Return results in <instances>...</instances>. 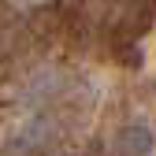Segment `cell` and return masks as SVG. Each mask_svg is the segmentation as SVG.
Segmentation results:
<instances>
[{
    "label": "cell",
    "instance_id": "obj_3",
    "mask_svg": "<svg viewBox=\"0 0 156 156\" xmlns=\"http://www.w3.org/2000/svg\"><path fill=\"white\" fill-rule=\"evenodd\" d=\"M30 4H41V0H30Z\"/></svg>",
    "mask_w": 156,
    "mask_h": 156
},
{
    "label": "cell",
    "instance_id": "obj_2",
    "mask_svg": "<svg viewBox=\"0 0 156 156\" xmlns=\"http://www.w3.org/2000/svg\"><path fill=\"white\" fill-rule=\"evenodd\" d=\"M152 149H156V138L141 123L119 126L112 134V141H108V156H152Z\"/></svg>",
    "mask_w": 156,
    "mask_h": 156
},
{
    "label": "cell",
    "instance_id": "obj_1",
    "mask_svg": "<svg viewBox=\"0 0 156 156\" xmlns=\"http://www.w3.org/2000/svg\"><path fill=\"white\" fill-rule=\"evenodd\" d=\"M89 8L108 52L119 63H138V41L152 26L156 0H97Z\"/></svg>",
    "mask_w": 156,
    "mask_h": 156
}]
</instances>
